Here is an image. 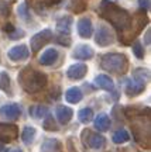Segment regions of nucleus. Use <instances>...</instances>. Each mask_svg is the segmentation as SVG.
I'll return each instance as SVG.
<instances>
[{
  "instance_id": "2eb2a0df",
  "label": "nucleus",
  "mask_w": 151,
  "mask_h": 152,
  "mask_svg": "<svg viewBox=\"0 0 151 152\" xmlns=\"http://www.w3.org/2000/svg\"><path fill=\"white\" fill-rule=\"evenodd\" d=\"M55 115L61 124H68L74 115V110L71 107H66V106H58L55 110Z\"/></svg>"
},
{
  "instance_id": "bb28decb",
  "label": "nucleus",
  "mask_w": 151,
  "mask_h": 152,
  "mask_svg": "<svg viewBox=\"0 0 151 152\" xmlns=\"http://www.w3.org/2000/svg\"><path fill=\"white\" fill-rule=\"evenodd\" d=\"M69 7L74 13H82L86 9V0H72Z\"/></svg>"
},
{
  "instance_id": "a878e982",
  "label": "nucleus",
  "mask_w": 151,
  "mask_h": 152,
  "mask_svg": "<svg viewBox=\"0 0 151 152\" xmlns=\"http://www.w3.org/2000/svg\"><path fill=\"white\" fill-rule=\"evenodd\" d=\"M78 117H79V121L83 123V124H88V123H91L92 118H93V111L92 109L89 107H85V109H82L79 113H78Z\"/></svg>"
},
{
  "instance_id": "f257e3e1",
  "label": "nucleus",
  "mask_w": 151,
  "mask_h": 152,
  "mask_svg": "<svg viewBox=\"0 0 151 152\" xmlns=\"http://www.w3.org/2000/svg\"><path fill=\"white\" fill-rule=\"evenodd\" d=\"M97 13H99V16L102 18H105L106 21L110 23L120 33V35H123V34L129 31L133 17L126 9L117 6L114 1H112V0H102L100 4H99V9H97Z\"/></svg>"
},
{
  "instance_id": "c85d7f7f",
  "label": "nucleus",
  "mask_w": 151,
  "mask_h": 152,
  "mask_svg": "<svg viewBox=\"0 0 151 152\" xmlns=\"http://www.w3.org/2000/svg\"><path fill=\"white\" fill-rule=\"evenodd\" d=\"M43 125L47 131H57L58 130V127H57V124H55V121H54V117H51V115H47V118H45Z\"/></svg>"
},
{
  "instance_id": "473e14b6",
  "label": "nucleus",
  "mask_w": 151,
  "mask_h": 152,
  "mask_svg": "<svg viewBox=\"0 0 151 152\" xmlns=\"http://www.w3.org/2000/svg\"><path fill=\"white\" fill-rule=\"evenodd\" d=\"M57 42H60L61 45H65V47H69V45H71V38L61 35L60 38H57Z\"/></svg>"
},
{
  "instance_id": "5701e85b",
  "label": "nucleus",
  "mask_w": 151,
  "mask_h": 152,
  "mask_svg": "<svg viewBox=\"0 0 151 152\" xmlns=\"http://www.w3.org/2000/svg\"><path fill=\"white\" fill-rule=\"evenodd\" d=\"M58 149H60V142L52 138L47 140L41 147V152H58Z\"/></svg>"
},
{
  "instance_id": "a211bd4d",
  "label": "nucleus",
  "mask_w": 151,
  "mask_h": 152,
  "mask_svg": "<svg viewBox=\"0 0 151 152\" xmlns=\"http://www.w3.org/2000/svg\"><path fill=\"white\" fill-rule=\"evenodd\" d=\"M93 125H95V128H96L97 131H100V132L108 131L109 128H110V118H109V115L105 113H100L96 118H95Z\"/></svg>"
},
{
  "instance_id": "dca6fc26",
  "label": "nucleus",
  "mask_w": 151,
  "mask_h": 152,
  "mask_svg": "<svg viewBox=\"0 0 151 152\" xmlns=\"http://www.w3.org/2000/svg\"><path fill=\"white\" fill-rule=\"evenodd\" d=\"M71 27H72V17L71 16H64L61 17L60 20L57 21V31L61 34V35H69L71 33Z\"/></svg>"
},
{
  "instance_id": "4c0bfd02",
  "label": "nucleus",
  "mask_w": 151,
  "mask_h": 152,
  "mask_svg": "<svg viewBox=\"0 0 151 152\" xmlns=\"http://www.w3.org/2000/svg\"><path fill=\"white\" fill-rule=\"evenodd\" d=\"M6 152H21L20 148H10V149H7Z\"/></svg>"
},
{
  "instance_id": "f3484780",
  "label": "nucleus",
  "mask_w": 151,
  "mask_h": 152,
  "mask_svg": "<svg viewBox=\"0 0 151 152\" xmlns=\"http://www.w3.org/2000/svg\"><path fill=\"white\" fill-rule=\"evenodd\" d=\"M95 85L97 87H100L103 90H108V92H112L114 89V83L112 80V77L108 75H97L95 77Z\"/></svg>"
},
{
  "instance_id": "72a5a7b5",
  "label": "nucleus",
  "mask_w": 151,
  "mask_h": 152,
  "mask_svg": "<svg viewBox=\"0 0 151 152\" xmlns=\"http://www.w3.org/2000/svg\"><path fill=\"white\" fill-rule=\"evenodd\" d=\"M138 4H140V9L143 11H147L150 9V0H138Z\"/></svg>"
},
{
  "instance_id": "7c9ffc66",
  "label": "nucleus",
  "mask_w": 151,
  "mask_h": 152,
  "mask_svg": "<svg viewBox=\"0 0 151 152\" xmlns=\"http://www.w3.org/2000/svg\"><path fill=\"white\" fill-rule=\"evenodd\" d=\"M10 14V4L6 0H0V17H7Z\"/></svg>"
},
{
  "instance_id": "9b49d317",
  "label": "nucleus",
  "mask_w": 151,
  "mask_h": 152,
  "mask_svg": "<svg viewBox=\"0 0 151 152\" xmlns=\"http://www.w3.org/2000/svg\"><path fill=\"white\" fill-rule=\"evenodd\" d=\"M93 33V26H92V20L89 17H82L78 21V34L82 38H89Z\"/></svg>"
},
{
  "instance_id": "412c9836",
  "label": "nucleus",
  "mask_w": 151,
  "mask_h": 152,
  "mask_svg": "<svg viewBox=\"0 0 151 152\" xmlns=\"http://www.w3.org/2000/svg\"><path fill=\"white\" fill-rule=\"evenodd\" d=\"M0 89L7 94H11V86H10V76L7 72H0Z\"/></svg>"
},
{
  "instance_id": "0eeeda50",
  "label": "nucleus",
  "mask_w": 151,
  "mask_h": 152,
  "mask_svg": "<svg viewBox=\"0 0 151 152\" xmlns=\"http://www.w3.org/2000/svg\"><path fill=\"white\" fill-rule=\"evenodd\" d=\"M113 33L110 31V28L108 26H99L95 35V42L99 47H108L110 44H113Z\"/></svg>"
},
{
  "instance_id": "423d86ee",
  "label": "nucleus",
  "mask_w": 151,
  "mask_h": 152,
  "mask_svg": "<svg viewBox=\"0 0 151 152\" xmlns=\"http://www.w3.org/2000/svg\"><path fill=\"white\" fill-rule=\"evenodd\" d=\"M17 137H18V128H17L16 124L0 123V141L11 142L17 140Z\"/></svg>"
},
{
  "instance_id": "c756f323",
  "label": "nucleus",
  "mask_w": 151,
  "mask_h": 152,
  "mask_svg": "<svg viewBox=\"0 0 151 152\" xmlns=\"http://www.w3.org/2000/svg\"><path fill=\"white\" fill-rule=\"evenodd\" d=\"M18 14H20V17H21L24 21H28L30 20V11H28V7L27 4H20L18 6Z\"/></svg>"
},
{
  "instance_id": "f704fd0d",
  "label": "nucleus",
  "mask_w": 151,
  "mask_h": 152,
  "mask_svg": "<svg viewBox=\"0 0 151 152\" xmlns=\"http://www.w3.org/2000/svg\"><path fill=\"white\" fill-rule=\"evenodd\" d=\"M41 3H44L45 6H54L57 4V3H60V1H62V0H40Z\"/></svg>"
},
{
  "instance_id": "c9c22d12",
  "label": "nucleus",
  "mask_w": 151,
  "mask_h": 152,
  "mask_svg": "<svg viewBox=\"0 0 151 152\" xmlns=\"http://www.w3.org/2000/svg\"><path fill=\"white\" fill-rule=\"evenodd\" d=\"M3 30H4L6 33H9V35H10V34L13 33V31H14V30H16V28L13 27V26H11V24H6V26H4V28H3Z\"/></svg>"
},
{
  "instance_id": "39448f33",
  "label": "nucleus",
  "mask_w": 151,
  "mask_h": 152,
  "mask_svg": "<svg viewBox=\"0 0 151 152\" xmlns=\"http://www.w3.org/2000/svg\"><path fill=\"white\" fill-rule=\"evenodd\" d=\"M82 140L85 142V145H88L92 149H100L106 144L105 137L100 135V134H95V132H92L89 130H85L82 132Z\"/></svg>"
},
{
  "instance_id": "58836bf2",
  "label": "nucleus",
  "mask_w": 151,
  "mask_h": 152,
  "mask_svg": "<svg viewBox=\"0 0 151 152\" xmlns=\"http://www.w3.org/2000/svg\"><path fill=\"white\" fill-rule=\"evenodd\" d=\"M1 149H3V148H1V145H0V152H1Z\"/></svg>"
},
{
  "instance_id": "6ab92c4d",
  "label": "nucleus",
  "mask_w": 151,
  "mask_h": 152,
  "mask_svg": "<svg viewBox=\"0 0 151 152\" xmlns=\"http://www.w3.org/2000/svg\"><path fill=\"white\" fill-rule=\"evenodd\" d=\"M82 97H83V93H82V90L79 87H71V89H68L66 93H65V99H66V102L71 104L79 103L82 100Z\"/></svg>"
},
{
  "instance_id": "4468645a",
  "label": "nucleus",
  "mask_w": 151,
  "mask_h": 152,
  "mask_svg": "<svg viewBox=\"0 0 151 152\" xmlns=\"http://www.w3.org/2000/svg\"><path fill=\"white\" fill-rule=\"evenodd\" d=\"M93 55H95V51H93L89 45H83V44H81V45H78V47L75 48V51H74L72 56H74V58H76V59L86 61V59L93 58Z\"/></svg>"
},
{
  "instance_id": "ddd939ff",
  "label": "nucleus",
  "mask_w": 151,
  "mask_h": 152,
  "mask_svg": "<svg viewBox=\"0 0 151 152\" xmlns=\"http://www.w3.org/2000/svg\"><path fill=\"white\" fill-rule=\"evenodd\" d=\"M144 89H146V83L141 80H137V79H131L126 85V93H127V96H130V97L140 94L141 92H144Z\"/></svg>"
},
{
  "instance_id": "cd10ccee",
  "label": "nucleus",
  "mask_w": 151,
  "mask_h": 152,
  "mask_svg": "<svg viewBox=\"0 0 151 152\" xmlns=\"http://www.w3.org/2000/svg\"><path fill=\"white\" fill-rule=\"evenodd\" d=\"M133 54H134L138 59L144 58V49H143V45H141V42L138 39H136L134 44H133Z\"/></svg>"
},
{
  "instance_id": "6e6552de",
  "label": "nucleus",
  "mask_w": 151,
  "mask_h": 152,
  "mask_svg": "<svg viewBox=\"0 0 151 152\" xmlns=\"http://www.w3.org/2000/svg\"><path fill=\"white\" fill-rule=\"evenodd\" d=\"M9 58L11 61H14V62H20V61H26L30 56V49L27 48V45H24V44H20V45H16V47H13V48L9 49Z\"/></svg>"
},
{
  "instance_id": "2f4dec72",
  "label": "nucleus",
  "mask_w": 151,
  "mask_h": 152,
  "mask_svg": "<svg viewBox=\"0 0 151 152\" xmlns=\"http://www.w3.org/2000/svg\"><path fill=\"white\" fill-rule=\"evenodd\" d=\"M24 34H26V33H24L23 30H18V28H16V30H14V31H13V33H11L9 37H10V39H18V38L23 37Z\"/></svg>"
},
{
  "instance_id": "20e7f679",
  "label": "nucleus",
  "mask_w": 151,
  "mask_h": 152,
  "mask_svg": "<svg viewBox=\"0 0 151 152\" xmlns=\"http://www.w3.org/2000/svg\"><path fill=\"white\" fill-rule=\"evenodd\" d=\"M52 39H54V34H52L51 30L45 28V30H43V31H38L37 34H34V35L30 38V47H31V51L34 52V54H37L44 45H47L48 42H51Z\"/></svg>"
},
{
  "instance_id": "9d476101",
  "label": "nucleus",
  "mask_w": 151,
  "mask_h": 152,
  "mask_svg": "<svg viewBox=\"0 0 151 152\" xmlns=\"http://www.w3.org/2000/svg\"><path fill=\"white\" fill-rule=\"evenodd\" d=\"M86 73H88V66L85 64H74L66 71V76L69 79H72V80H79L82 77H85Z\"/></svg>"
},
{
  "instance_id": "393cba45",
  "label": "nucleus",
  "mask_w": 151,
  "mask_h": 152,
  "mask_svg": "<svg viewBox=\"0 0 151 152\" xmlns=\"http://www.w3.org/2000/svg\"><path fill=\"white\" fill-rule=\"evenodd\" d=\"M30 114L35 118H43L45 115H48V109L45 106H32L30 107Z\"/></svg>"
},
{
  "instance_id": "1a4fd4ad",
  "label": "nucleus",
  "mask_w": 151,
  "mask_h": 152,
  "mask_svg": "<svg viewBox=\"0 0 151 152\" xmlns=\"http://www.w3.org/2000/svg\"><path fill=\"white\" fill-rule=\"evenodd\" d=\"M0 115L6 120H17L21 115V107L17 103L4 104V106L0 109Z\"/></svg>"
},
{
  "instance_id": "f03ea898",
  "label": "nucleus",
  "mask_w": 151,
  "mask_h": 152,
  "mask_svg": "<svg viewBox=\"0 0 151 152\" xmlns=\"http://www.w3.org/2000/svg\"><path fill=\"white\" fill-rule=\"evenodd\" d=\"M18 83L21 85V87L27 93H37L40 90H43L45 85H47V75L43 72L34 69L31 66H26L23 68L21 72L18 73Z\"/></svg>"
},
{
  "instance_id": "b1692460",
  "label": "nucleus",
  "mask_w": 151,
  "mask_h": 152,
  "mask_svg": "<svg viewBox=\"0 0 151 152\" xmlns=\"http://www.w3.org/2000/svg\"><path fill=\"white\" fill-rule=\"evenodd\" d=\"M133 79H137V80H141V82H144V83H147L148 79H150V71L144 69V68H137L133 72Z\"/></svg>"
},
{
  "instance_id": "f8f14e48",
  "label": "nucleus",
  "mask_w": 151,
  "mask_h": 152,
  "mask_svg": "<svg viewBox=\"0 0 151 152\" xmlns=\"http://www.w3.org/2000/svg\"><path fill=\"white\" fill-rule=\"evenodd\" d=\"M58 56H60V52H58V49L55 48H48L45 49L43 52V55L40 56V64L44 66H49V65H54L57 59H58Z\"/></svg>"
},
{
  "instance_id": "e433bc0d",
  "label": "nucleus",
  "mask_w": 151,
  "mask_h": 152,
  "mask_svg": "<svg viewBox=\"0 0 151 152\" xmlns=\"http://www.w3.org/2000/svg\"><path fill=\"white\" fill-rule=\"evenodd\" d=\"M146 45H150V28L146 31Z\"/></svg>"
},
{
  "instance_id": "aec40b11",
  "label": "nucleus",
  "mask_w": 151,
  "mask_h": 152,
  "mask_svg": "<svg viewBox=\"0 0 151 152\" xmlns=\"http://www.w3.org/2000/svg\"><path fill=\"white\" fill-rule=\"evenodd\" d=\"M35 134H37V130L34 127H26L21 132V140L26 145H31L34 138H35Z\"/></svg>"
},
{
  "instance_id": "7ed1b4c3",
  "label": "nucleus",
  "mask_w": 151,
  "mask_h": 152,
  "mask_svg": "<svg viewBox=\"0 0 151 152\" xmlns=\"http://www.w3.org/2000/svg\"><path fill=\"white\" fill-rule=\"evenodd\" d=\"M100 66H102V69L108 72L124 73L129 69V59L124 54L110 52V54H105L100 58Z\"/></svg>"
},
{
  "instance_id": "4be33fe9",
  "label": "nucleus",
  "mask_w": 151,
  "mask_h": 152,
  "mask_svg": "<svg viewBox=\"0 0 151 152\" xmlns=\"http://www.w3.org/2000/svg\"><path fill=\"white\" fill-rule=\"evenodd\" d=\"M112 140H113L114 144H124V142H127L130 140V135L124 128H120V130H117L113 134V138H112Z\"/></svg>"
}]
</instances>
